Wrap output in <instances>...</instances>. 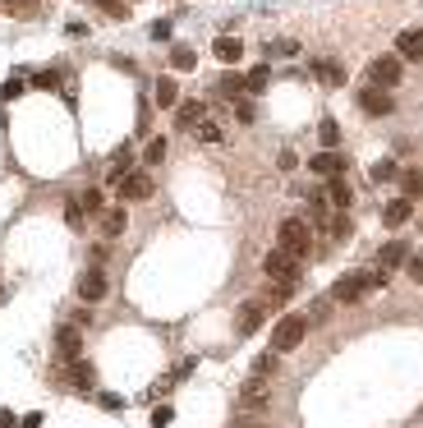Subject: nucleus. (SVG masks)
I'll return each mask as SVG.
<instances>
[{"instance_id":"5701e85b","label":"nucleus","mask_w":423,"mask_h":428,"mask_svg":"<svg viewBox=\"0 0 423 428\" xmlns=\"http://www.w3.org/2000/svg\"><path fill=\"white\" fill-rule=\"evenodd\" d=\"M129 175H134V152L120 148V152H115V166H111V180L120 184V180H129Z\"/></svg>"},{"instance_id":"ddd939ff","label":"nucleus","mask_w":423,"mask_h":428,"mask_svg":"<svg viewBox=\"0 0 423 428\" xmlns=\"http://www.w3.org/2000/svg\"><path fill=\"white\" fill-rule=\"evenodd\" d=\"M175 120H180L184 129H198V124H208V106L203 102H180L175 106Z\"/></svg>"},{"instance_id":"f257e3e1","label":"nucleus","mask_w":423,"mask_h":428,"mask_svg":"<svg viewBox=\"0 0 423 428\" xmlns=\"http://www.w3.org/2000/svg\"><path fill=\"white\" fill-rule=\"evenodd\" d=\"M387 277L391 272H346V277L336 281V286H331V299H336V304H359L363 295H373V290H382L387 286Z\"/></svg>"},{"instance_id":"2f4dec72","label":"nucleus","mask_w":423,"mask_h":428,"mask_svg":"<svg viewBox=\"0 0 423 428\" xmlns=\"http://www.w3.org/2000/svg\"><path fill=\"white\" fill-rule=\"evenodd\" d=\"M18 92H28V79H23V74H14V79L0 83V97H5V102H9V97H18Z\"/></svg>"},{"instance_id":"dca6fc26","label":"nucleus","mask_w":423,"mask_h":428,"mask_svg":"<svg viewBox=\"0 0 423 428\" xmlns=\"http://www.w3.org/2000/svg\"><path fill=\"white\" fill-rule=\"evenodd\" d=\"M313 79L327 83V87H346V70L336 60H313Z\"/></svg>"},{"instance_id":"a211bd4d","label":"nucleus","mask_w":423,"mask_h":428,"mask_svg":"<svg viewBox=\"0 0 423 428\" xmlns=\"http://www.w3.org/2000/svg\"><path fill=\"white\" fill-rule=\"evenodd\" d=\"M124 226H129V217H124V208H106V212H102V235H106V240L124 235Z\"/></svg>"},{"instance_id":"7c9ffc66","label":"nucleus","mask_w":423,"mask_h":428,"mask_svg":"<svg viewBox=\"0 0 423 428\" xmlns=\"http://www.w3.org/2000/svg\"><path fill=\"white\" fill-rule=\"evenodd\" d=\"M267 83H272V70H267V65H258V70L249 74V92H267Z\"/></svg>"},{"instance_id":"c756f323","label":"nucleus","mask_w":423,"mask_h":428,"mask_svg":"<svg viewBox=\"0 0 423 428\" xmlns=\"http://www.w3.org/2000/svg\"><path fill=\"white\" fill-rule=\"evenodd\" d=\"M171 65H175V70H193V65H198V55H193L189 46H175V51H171Z\"/></svg>"},{"instance_id":"9b49d317","label":"nucleus","mask_w":423,"mask_h":428,"mask_svg":"<svg viewBox=\"0 0 423 428\" xmlns=\"http://www.w3.org/2000/svg\"><path fill=\"white\" fill-rule=\"evenodd\" d=\"M396 55L400 60H423V28H405L396 37Z\"/></svg>"},{"instance_id":"ea45409f","label":"nucleus","mask_w":423,"mask_h":428,"mask_svg":"<svg viewBox=\"0 0 423 428\" xmlns=\"http://www.w3.org/2000/svg\"><path fill=\"white\" fill-rule=\"evenodd\" d=\"M405 267H409V277H414L419 286H423V249H419V254H409V262H405Z\"/></svg>"},{"instance_id":"c03bdc74","label":"nucleus","mask_w":423,"mask_h":428,"mask_svg":"<svg viewBox=\"0 0 423 428\" xmlns=\"http://www.w3.org/2000/svg\"><path fill=\"white\" fill-rule=\"evenodd\" d=\"M23 428H42V414H23Z\"/></svg>"},{"instance_id":"f03ea898","label":"nucleus","mask_w":423,"mask_h":428,"mask_svg":"<svg viewBox=\"0 0 423 428\" xmlns=\"http://www.w3.org/2000/svg\"><path fill=\"white\" fill-rule=\"evenodd\" d=\"M304 336H309V318L304 314H285L277 327H272V350L277 355H290V350L304 346Z\"/></svg>"},{"instance_id":"393cba45","label":"nucleus","mask_w":423,"mask_h":428,"mask_svg":"<svg viewBox=\"0 0 423 428\" xmlns=\"http://www.w3.org/2000/svg\"><path fill=\"white\" fill-rule=\"evenodd\" d=\"M331 203H327V193H309V217L313 221H322V226H331Z\"/></svg>"},{"instance_id":"c9c22d12","label":"nucleus","mask_w":423,"mask_h":428,"mask_svg":"<svg viewBox=\"0 0 423 428\" xmlns=\"http://www.w3.org/2000/svg\"><path fill=\"white\" fill-rule=\"evenodd\" d=\"M143 161H166V139H152L143 148Z\"/></svg>"},{"instance_id":"bb28decb","label":"nucleus","mask_w":423,"mask_h":428,"mask_svg":"<svg viewBox=\"0 0 423 428\" xmlns=\"http://www.w3.org/2000/svg\"><path fill=\"white\" fill-rule=\"evenodd\" d=\"M400 189H405L400 198H409V203H414L419 193H423V171H405V175H400Z\"/></svg>"},{"instance_id":"37998d69","label":"nucleus","mask_w":423,"mask_h":428,"mask_svg":"<svg viewBox=\"0 0 423 428\" xmlns=\"http://www.w3.org/2000/svg\"><path fill=\"white\" fill-rule=\"evenodd\" d=\"M0 428H23V424H14V414H5V410H0Z\"/></svg>"},{"instance_id":"412c9836","label":"nucleus","mask_w":423,"mask_h":428,"mask_svg":"<svg viewBox=\"0 0 423 428\" xmlns=\"http://www.w3.org/2000/svg\"><path fill=\"white\" fill-rule=\"evenodd\" d=\"M152 97H156V106H180V83L175 79H156Z\"/></svg>"},{"instance_id":"b1692460","label":"nucleus","mask_w":423,"mask_h":428,"mask_svg":"<svg viewBox=\"0 0 423 428\" xmlns=\"http://www.w3.org/2000/svg\"><path fill=\"white\" fill-rule=\"evenodd\" d=\"M70 382H74V387H83V392H87V387L97 382L92 364H83V359H74V364H70Z\"/></svg>"},{"instance_id":"7ed1b4c3","label":"nucleus","mask_w":423,"mask_h":428,"mask_svg":"<svg viewBox=\"0 0 423 428\" xmlns=\"http://www.w3.org/2000/svg\"><path fill=\"white\" fill-rule=\"evenodd\" d=\"M277 249H285L290 258H304V254H309V221L285 217L281 230H277Z\"/></svg>"},{"instance_id":"2eb2a0df","label":"nucleus","mask_w":423,"mask_h":428,"mask_svg":"<svg viewBox=\"0 0 423 428\" xmlns=\"http://www.w3.org/2000/svg\"><path fill=\"white\" fill-rule=\"evenodd\" d=\"M78 295H83L87 299V304H97V299H102L106 295V277H102V272H83V277H78Z\"/></svg>"},{"instance_id":"49530a36","label":"nucleus","mask_w":423,"mask_h":428,"mask_svg":"<svg viewBox=\"0 0 423 428\" xmlns=\"http://www.w3.org/2000/svg\"><path fill=\"white\" fill-rule=\"evenodd\" d=\"M0 299H5V290H0Z\"/></svg>"},{"instance_id":"cd10ccee","label":"nucleus","mask_w":423,"mask_h":428,"mask_svg":"<svg viewBox=\"0 0 423 428\" xmlns=\"http://www.w3.org/2000/svg\"><path fill=\"white\" fill-rule=\"evenodd\" d=\"M277 55V60H290V55H299V42H290V37H281V42H267V60Z\"/></svg>"},{"instance_id":"1a4fd4ad","label":"nucleus","mask_w":423,"mask_h":428,"mask_svg":"<svg viewBox=\"0 0 423 428\" xmlns=\"http://www.w3.org/2000/svg\"><path fill=\"white\" fill-rule=\"evenodd\" d=\"M359 106H363L368 115H391V111H396L391 92H382V87H363V92H359Z\"/></svg>"},{"instance_id":"f8f14e48","label":"nucleus","mask_w":423,"mask_h":428,"mask_svg":"<svg viewBox=\"0 0 423 428\" xmlns=\"http://www.w3.org/2000/svg\"><path fill=\"white\" fill-rule=\"evenodd\" d=\"M55 350H60V355L74 364V359L83 355V332H78L74 323H70V327H60V332H55Z\"/></svg>"},{"instance_id":"f704fd0d","label":"nucleus","mask_w":423,"mask_h":428,"mask_svg":"<svg viewBox=\"0 0 423 428\" xmlns=\"http://www.w3.org/2000/svg\"><path fill=\"white\" fill-rule=\"evenodd\" d=\"M37 5H42V0H5L9 14H37Z\"/></svg>"},{"instance_id":"c85d7f7f","label":"nucleus","mask_w":423,"mask_h":428,"mask_svg":"<svg viewBox=\"0 0 423 428\" xmlns=\"http://www.w3.org/2000/svg\"><path fill=\"white\" fill-rule=\"evenodd\" d=\"M267 373H277V350H267V355L253 359V378H267Z\"/></svg>"},{"instance_id":"473e14b6","label":"nucleus","mask_w":423,"mask_h":428,"mask_svg":"<svg viewBox=\"0 0 423 428\" xmlns=\"http://www.w3.org/2000/svg\"><path fill=\"white\" fill-rule=\"evenodd\" d=\"M396 175H400V166H396V161H378V166H373V180H378V184L396 180Z\"/></svg>"},{"instance_id":"e433bc0d","label":"nucleus","mask_w":423,"mask_h":428,"mask_svg":"<svg viewBox=\"0 0 423 428\" xmlns=\"http://www.w3.org/2000/svg\"><path fill=\"white\" fill-rule=\"evenodd\" d=\"M198 139H203V143H221L225 134H221V124H212V120H208V124H198Z\"/></svg>"},{"instance_id":"58836bf2","label":"nucleus","mask_w":423,"mask_h":428,"mask_svg":"<svg viewBox=\"0 0 423 428\" xmlns=\"http://www.w3.org/2000/svg\"><path fill=\"white\" fill-rule=\"evenodd\" d=\"M171 419H175V410H171V405H156V410H152V428H166Z\"/></svg>"},{"instance_id":"72a5a7b5","label":"nucleus","mask_w":423,"mask_h":428,"mask_svg":"<svg viewBox=\"0 0 423 428\" xmlns=\"http://www.w3.org/2000/svg\"><path fill=\"white\" fill-rule=\"evenodd\" d=\"M327 230H331L336 240H350V235H354V226H350V217H346V212H341V217H331V226H327Z\"/></svg>"},{"instance_id":"9d476101","label":"nucleus","mask_w":423,"mask_h":428,"mask_svg":"<svg viewBox=\"0 0 423 428\" xmlns=\"http://www.w3.org/2000/svg\"><path fill=\"white\" fill-rule=\"evenodd\" d=\"M350 161L341 157V152H318V157H309V171H318V175H327V180H336V175H346Z\"/></svg>"},{"instance_id":"a19ab883","label":"nucleus","mask_w":423,"mask_h":428,"mask_svg":"<svg viewBox=\"0 0 423 428\" xmlns=\"http://www.w3.org/2000/svg\"><path fill=\"white\" fill-rule=\"evenodd\" d=\"M83 203H87V212H106L102 208V189H83Z\"/></svg>"},{"instance_id":"de8ad7c7","label":"nucleus","mask_w":423,"mask_h":428,"mask_svg":"<svg viewBox=\"0 0 423 428\" xmlns=\"http://www.w3.org/2000/svg\"><path fill=\"white\" fill-rule=\"evenodd\" d=\"M0 5H5V0H0Z\"/></svg>"},{"instance_id":"a878e982","label":"nucleus","mask_w":423,"mask_h":428,"mask_svg":"<svg viewBox=\"0 0 423 428\" xmlns=\"http://www.w3.org/2000/svg\"><path fill=\"white\" fill-rule=\"evenodd\" d=\"M318 139H322V152H336V143H341V124H336V120H322V124H318Z\"/></svg>"},{"instance_id":"4c0bfd02","label":"nucleus","mask_w":423,"mask_h":428,"mask_svg":"<svg viewBox=\"0 0 423 428\" xmlns=\"http://www.w3.org/2000/svg\"><path fill=\"white\" fill-rule=\"evenodd\" d=\"M33 83H37V87H46V92H51V87H60V70H46V74H37Z\"/></svg>"},{"instance_id":"4be33fe9","label":"nucleus","mask_w":423,"mask_h":428,"mask_svg":"<svg viewBox=\"0 0 423 428\" xmlns=\"http://www.w3.org/2000/svg\"><path fill=\"white\" fill-rule=\"evenodd\" d=\"M65 221H70L74 230H83V221H87V203H83V193H74V198L65 203Z\"/></svg>"},{"instance_id":"20e7f679","label":"nucleus","mask_w":423,"mask_h":428,"mask_svg":"<svg viewBox=\"0 0 423 428\" xmlns=\"http://www.w3.org/2000/svg\"><path fill=\"white\" fill-rule=\"evenodd\" d=\"M368 79H373V87H396L400 83V55H378L368 65Z\"/></svg>"},{"instance_id":"a18cd8bd","label":"nucleus","mask_w":423,"mask_h":428,"mask_svg":"<svg viewBox=\"0 0 423 428\" xmlns=\"http://www.w3.org/2000/svg\"><path fill=\"white\" fill-rule=\"evenodd\" d=\"M240 428H267V424H258V419H244Z\"/></svg>"},{"instance_id":"39448f33","label":"nucleus","mask_w":423,"mask_h":428,"mask_svg":"<svg viewBox=\"0 0 423 428\" xmlns=\"http://www.w3.org/2000/svg\"><path fill=\"white\" fill-rule=\"evenodd\" d=\"M262 323H267V304H262V299H249V304L235 314V332H240V336H253Z\"/></svg>"},{"instance_id":"423d86ee","label":"nucleus","mask_w":423,"mask_h":428,"mask_svg":"<svg viewBox=\"0 0 423 428\" xmlns=\"http://www.w3.org/2000/svg\"><path fill=\"white\" fill-rule=\"evenodd\" d=\"M267 401H272V387H267V378H249V382L240 387V405H244V410H262Z\"/></svg>"},{"instance_id":"79ce46f5","label":"nucleus","mask_w":423,"mask_h":428,"mask_svg":"<svg viewBox=\"0 0 423 428\" xmlns=\"http://www.w3.org/2000/svg\"><path fill=\"white\" fill-rule=\"evenodd\" d=\"M277 166H281V171H294V166H299V157H294V152H290V148H285V152H281V157H277Z\"/></svg>"},{"instance_id":"aec40b11","label":"nucleus","mask_w":423,"mask_h":428,"mask_svg":"<svg viewBox=\"0 0 423 428\" xmlns=\"http://www.w3.org/2000/svg\"><path fill=\"white\" fill-rule=\"evenodd\" d=\"M216 87H221V97H230V102H244V92H249V79H244V74H225Z\"/></svg>"},{"instance_id":"6ab92c4d","label":"nucleus","mask_w":423,"mask_h":428,"mask_svg":"<svg viewBox=\"0 0 423 428\" xmlns=\"http://www.w3.org/2000/svg\"><path fill=\"white\" fill-rule=\"evenodd\" d=\"M409 212H414V203H409V198H391L387 212H382V221H387V226H405Z\"/></svg>"},{"instance_id":"f3484780","label":"nucleus","mask_w":423,"mask_h":428,"mask_svg":"<svg viewBox=\"0 0 423 428\" xmlns=\"http://www.w3.org/2000/svg\"><path fill=\"white\" fill-rule=\"evenodd\" d=\"M327 203H331V208H341V212H346L350 203H354V193H350V180H346V175L327 180Z\"/></svg>"},{"instance_id":"4468645a","label":"nucleus","mask_w":423,"mask_h":428,"mask_svg":"<svg viewBox=\"0 0 423 428\" xmlns=\"http://www.w3.org/2000/svg\"><path fill=\"white\" fill-rule=\"evenodd\" d=\"M212 55H216L221 65H240V55H244L240 37H230V33H225V37H216V42H212Z\"/></svg>"},{"instance_id":"0eeeda50","label":"nucleus","mask_w":423,"mask_h":428,"mask_svg":"<svg viewBox=\"0 0 423 428\" xmlns=\"http://www.w3.org/2000/svg\"><path fill=\"white\" fill-rule=\"evenodd\" d=\"M120 198H129V203H147V198H152V175L134 171L129 180H120Z\"/></svg>"},{"instance_id":"6e6552de","label":"nucleus","mask_w":423,"mask_h":428,"mask_svg":"<svg viewBox=\"0 0 423 428\" xmlns=\"http://www.w3.org/2000/svg\"><path fill=\"white\" fill-rule=\"evenodd\" d=\"M405 262H409V245L405 240H387V245H382V254H378L382 272H396V267H405Z\"/></svg>"}]
</instances>
